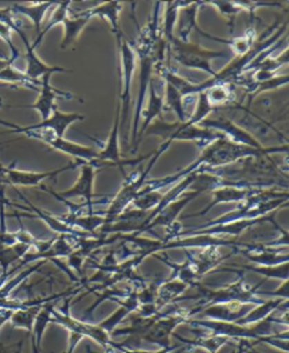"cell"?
Wrapping results in <instances>:
<instances>
[{
    "label": "cell",
    "mask_w": 289,
    "mask_h": 353,
    "mask_svg": "<svg viewBox=\"0 0 289 353\" xmlns=\"http://www.w3.org/2000/svg\"><path fill=\"white\" fill-rule=\"evenodd\" d=\"M278 152H288V146H274L270 147L268 150H258V149L250 148V147L242 146L237 143H232L221 137L219 139L215 140L214 143L201 149V154L196 161L191 163L188 168H183L182 171L177 172L173 175L156 179L152 182L156 190H161L165 186L172 185L173 183L179 182L189 174L193 172H207L214 168H224L227 165L235 164L237 161H244L249 159H260L264 156L278 154Z\"/></svg>",
    "instance_id": "1"
},
{
    "label": "cell",
    "mask_w": 289,
    "mask_h": 353,
    "mask_svg": "<svg viewBox=\"0 0 289 353\" xmlns=\"http://www.w3.org/2000/svg\"><path fill=\"white\" fill-rule=\"evenodd\" d=\"M143 136H157L163 141H190L193 143L200 149H203L215 140L221 138L223 134L217 131L206 129L200 125L181 123L177 121L173 123L164 122L161 119H156L152 122L150 127L147 128Z\"/></svg>",
    "instance_id": "2"
},
{
    "label": "cell",
    "mask_w": 289,
    "mask_h": 353,
    "mask_svg": "<svg viewBox=\"0 0 289 353\" xmlns=\"http://www.w3.org/2000/svg\"><path fill=\"white\" fill-rule=\"evenodd\" d=\"M171 143L170 141H163L162 145L152 154L150 163L145 170L140 171L139 173H132L130 176L126 177L123 185L113 198L108 209L103 212H99L106 218V225L112 223L113 220L118 217L119 214H121L123 211L127 210V208L132 203L134 199L137 198V195L145 185L147 176L152 171V168H154V165L156 164V161H159V157L170 148Z\"/></svg>",
    "instance_id": "3"
},
{
    "label": "cell",
    "mask_w": 289,
    "mask_h": 353,
    "mask_svg": "<svg viewBox=\"0 0 289 353\" xmlns=\"http://www.w3.org/2000/svg\"><path fill=\"white\" fill-rule=\"evenodd\" d=\"M168 50L173 58L186 68L196 69L207 72L210 77L216 74L212 67L215 59H223L230 54V50H208L199 44L192 42H183L179 40L177 35L168 42Z\"/></svg>",
    "instance_id": "4"
},
{
    "label": "cell",
    "mask_w": 289,
    "mask_h": 353,
    "mask_svg": "<svg viewBox=\"0 0 289 353\" xmlns=\"http://www.w3.org/2000/svg\"><path fill=\"white\" fill-rule=\"evenodd\" d=\"M267 280L260 282L255 287L246 285L244 279V273L239 272V280L224 285L218 289H208L207 287L199 285L197 288L199 289L201 301L200 304L203 308L209 305L221 304V303H230V301H239L243 304H252L257 306L263 303V299L257 294L260 285H263Z\"/></svg>",
    "instance_id": "5"
},
{
    "label": "cell",
    "mask_w": 289,
    "mask_h": 353,
    "mask_svg": "<svg viewBox=\"0 0 289 353\" xmlns=\"http://www.w3.org/2000/svg\"><path fill=\"white\" fill-rule=\"evenodd\" d=\"M70 299L72 296L66 298L65 306L61 310H52V321L51 323H56L58 325L63 326V329L68 332H74L81 335L83 338H90L94 342L104 349L106 352L112 353L113 350H123V345L121 343H115L111 339V335L106 333L99 324L84 322L79 319H74L70 315Z\"/></svg>",
    "instance_id": "6"
},
{
    "label": "cell",
    "mask_w": 289,
    "mask_h": 353,
    "mask_svg": "<svg viewBox=\"0 0 289 353\" xmlns=\"http://www.w3.org/2000/svg\"><path fill=\"white\" fill-rule=\"evenodd\" d=\"M202 310L203 307L198 305L191 310L173 306L171 310H163L161 317L154 323L150 331L143 335L141 341L155 344L159 349H170L172 347L171 339L177 326L189 322L191 316L199 314Z\"/></svg>",
    "instance_id": "7"
},
{
    "label": "cell",
    "mask_w": 289,
    "mask_h": 353,
    "mask_svg": "<svg viewBox=\"0 0 289 353\" xmlns=\"http://www.w3.org/2000/svg\"><path fill=\"white\" fill-rule=\"evenodd\" d=\"M119 54L121 62V93H120V134L125 138L126 127H127L128 117L130 111L131 87L134 81V70H136V52L134 48L125 39V35H119Z\"/></svg>",
    "instance_id": "8"
},
{
    "label": "cell",
    "mask_w": 289,
    "mask_h": 353,
    "mask_svg": "<svg viewBox=\"0 0 289 353\" xmlns=\"http://www.w3.org/2000/svg\"><path fill=\"white\" fill-rule=\"evenodd\" d=\"M119 139H120V105L118 104L111 132H110L104 146L97 152V164L100 168L102 165H106V166H115V168H122L125 165L139 164L145 159L152 157V154H154V152H152L150 154L141 156L139 159H125L122 157L121 152H120Z\"/></svg>",
    "instance_id": "9"
},
{
    "label": "cell",
    "mask_w": 289,
    "mask_h": 353,
    "mask_svg": "<svg viewBox=\"0 0 289 353\" xmlns=\"http://www.w3.org/2000/svg\"><path fill=\"white\" fill-rule=\"evenodd\" d=\"M262 188H255L246 182H230V181L225 180V185L212 190V201L208 205H206L199 212L187 214L183 218L186 219V218L205 216L212 210V208L221 205V203H234V202L241 203V202L246 201V199H249L252 195L260 192Z\"/></svg>",
    "instance_id": "10"
},
{
    "label": "cell",
    "mask_w": 289,
    "mask_h": 353,
    "mask_svg": "<svg viewBox=\"0 0 289 353\" xmlns=\"http://www.w3.org/2000/svg\"><path fill=\"white\" fill-rule=\"evenodd\" d=\"M200 127L217 131L219 134L230 140L232 143L250 147V148L258 149V150H268L270 147H264L253 134H250L244 128L239 127V124L232 121L226 117L219 115L217 118H207L200 122Z\"/></svg>",
    "instance_id": "11"
},
{
    "label": "cell",
    "mask_w": 289,
    "mask_h": 353,
    "mask_svg": "<svg viewBox=\"0 0 289 353\" xmlns=\"http://www.w3.org/2000/svg\"><path fill=\"white\" fill-rule=\"evenodd\" d=\"M81 173L78 176L75 184L70 189L66 190L63 192L57 193L60 198L68 199L83 198L85 200V205L88 207V214H93V205L97 203H103L104 201H94L93 199L97 196L94 193V183L97 176L99 165L97 163H83L79 166Z\"/></svg>",
    "instance_id": "12"
},
{
    "label": "cell",
    "mask_w": 289,
    "mask_h": 353,
    "mask_svg": "<svg viewBox=\"0 0 289 353\" xmlns=\"http://www.w3.org/2000/svg\"><path fill=\"white\" fill-rule=\"evenodd\" d=\"M83 164L81 161L66 165L63 168H58L50 172H28L16 170L15 165L10 168H3V183L13 186H41V183L47 179H54L63 172L70 171L79 168Z\"/></svg>",
    "instance_id": "13"
},
{
    "label": "cell",
    "mask_w": 289,
    "mask_h": 353,
    "mask_svg": "<svg viewBox=\"0 0 289 353\" xmlns=\"http://www.w3.org/2000/svg\"><path fill=\"white\" fill-rule=\"evenodd\" d=\"M276 212L277 211H275L272 214H268L266 217L258 218V219L239 220V221H233V223H221V225L205 227V228H196V230H188V232H181L177 239L192 235H208L215 236V237L226 235L239 237L242 232L250 230L251 227L255 226L258 223H267V221L274 223L276 221L275 220Z\"/></svg>",
    "instance_id": "14"
},
{
    "label": "cell",
    "mask_w": 289,
    "mask_h": 353,
    "mask_svg": "<svg viewBox=\"0 0 289 353\" xmlns=\"http://www.w3.org/2000/svg\"><path fill=\"white\" fill-rule=\"evenodd\" d=\"M51 76L52 74H47L41 78L40 94L35 103L31 105H19V108L37 110L40 113L42 120H47L52 114L53 110L57 108L56 101L58 97H63L66 99H74V95L68 92L58 90L52 87L50 83Z\"/></svg>",
    "instance_id": "15"
},
{
    "label": "cell",
    "mask_w": 289,
    "mask_h": 353,
    "mask_svg": "<svg viewBox=\"0 0 289 353\" xmlns=\"http://www.w3.org/2000/svg\"><path fill=\"white\" fill-rule=\"evenodd\" d=\"M202 193L203 192L200 190H191V191L184 192L177 200L166 205L163 210L159 211V214H156L155 218L143 228L141 232H150L156 227L168 228V227L171 226L175 221H177V218L180 216L181 212L183 211L184 208L187 207L190 202H192Z\"/></svg>",
    "instance_id": "16"
},
{
    "label": "cell",
    "mask_w": 289,
    "mask_h": 353,
    "mask_svg": "<svg viewBox=\"0 0 289 353\" xmlns=\"http://www.w3.org/2000/svg\"><path fill=\"white\" fill-rule=\"evenodd\" d=\"M255 307L252 304H243L239 301L221 303V304L209 305L200 312L202 317L212 321L221 322L237 323V321L246 316L250 310Z\"/></svg>",
    "instance_id": "17"
},
{
    "label": "cell",
    "mask_w": 289,
    "mask_h": 353,
    "mask_svg": "<svg viewBox=\"0 0 289 353\" xmlns=\"http://www.w3.org/2000/svg\"><path fill=\"white\" fill-rule=\"evenodd\" d=\"M187 254L188 260L192 264L193 269L196 271L198 278L205 276L207 273L212 272L215 268H217L223 261L237 253V250L233 248V252L228 255H221L219 252V248L217 246H209V248H202L199 254H190L188 250H184Z\"/></svg>",
    "instance_id": "18"
},
{
    "label": "cell",
    "mask_w": 289,
    "mask_h": 353,
    "mask_svg": "<svg viewBox=\"0 0 289 353\" xmlns=\"http://www.w3.org/2000/svg\"><path fill=\"white\" fill-rule=\"evenodd\" d=\"M84 119V115L79 113H63L56 108L47 120H42L39 123L22 128L26 130H51L57 137L63 138L66 131L72 123L83 121Z\"/></svg>",
    "instance_id": "19"
},
{
    "label": "cell",
    "mask_w": 289,
    "mask_h": 353,
    "mask_svg": "<svg viewBox=\"0 0 289 353\" xmlns=\"http://www.w3.org/2000/svg\"><path fill=\"white\" fill-rule=\"evenodd\" d=\"M148 93H150V97H148L146 109H143L141 114H140V120L143 119V123H141V127L139 128V132H138L137 143H136V149L137 150L140 141L143 140V134L147 130V128L150 127L154 120L161 118L163 109H164V95L157 92L154 78L150 79Z\"/></svg>",
    "instance_id": "20"
},
{
    "label": "cell",
    "mask_w": 289,
    "mask_h": 353,
    "mask_svg": "<svg viewBox=\"0 0 289 353\" xmlns=\"http://www.w3.org/2000/svg\"><path fill=\"white\" fill-rule=\"evenodd\" d=\"M16 192L19 195V198L22 199L23 201L26 202V205H28V210L34 212L33 217L40 218L52 232H57L59 235L75 236V237H79V239H83V237H97V236L90 235V234H86V232L75 230V228L66 225L59 218L54 217V216L49 214L47 211L41 210L40 208L35 207L28 199L26 198V195H23L22 193L19 192V190H16Z\"/></svg>",
    "instance_id": "21"
},
{
    "label": "cell",
    "mask_w": 289,
    "mask_h": 353,
    "mask_svg": "<svg viewBox=\"0 0 289 353\" xmlns=\"http://www.w3.org/2000/svg\"><path fill=\"white\" fill-rule=\"evenodd\" d=\"M111 301L119 303L120 307H119L118 310H114L109 317H106L104 321L99 323V325H100L106 333H109L110 335L118 327L119 324H120L129 314L134 313V312L138 310V307H139L137 292H131L130 294L126 296L125 298H122V299L112 298Z\"/></svg>",
    "instance_id": "22"
},
{
    "label": "cell",
    "mask_w": 289,
    "mask_h": 353,
    "mask_svg": "<svg viewBox=\"0 0 289 353\" xmlns=\"http://www.w3.org/2000/svg\"><path fill=\"white\" fill-rule=\"evenodd\" d=\"M23 43L26 48V74L32 81H39L40 78L43 77L44 74H56V72H67L69 70L58 67V65H49L46 62L39 58L38 54L35 53L34 48L32 47L28 37L23 39Z\"/></svg>",
    "instance_id": "23"
},
{
    "label": "cell",
    "mask_w": 289,
    "mask_h": 353,
    "mask_svg": "<svg viewBox=\"0 0 289 353\" xmlns=\"http://www.w3.org/2000/svg\"><path fill=\"white\" fill-rule=\"evenodd\" d=\"M202 3H190L184 1L177 12V39L183 42H189L190 34L193 30L198 31L199 26L197 24V15Z\"/></svg>",
    "instance_id": "24"
},
{
    "label": "cell",
    "mask_w": 289,
    "mask_h": 353,
    "mask_svg": "<svg viewBox=\"0 0 289 353\" xmlns=\"http://www.w3.org/2000/svg\"><path fill=\"white\" fill-rule=\"evenodd\" d=\"M123 3L120 1H109V3H103L97 6L90 8V10L81 12L83 15L88 16V19L92 17H100V19L108 21L111 25L112 32L114 33L115 37L123 34L120 28V23H119V17H120V12H121Z\"/></svg>",
    "instance_id": "25"
},
{
    "label": "cell",
    "mask_w": 289,
    "mask_h": 353,
    "mask_svg": "<svg viewBox=\"0 0 289 353\" xmlns=\"http://www.w3.org/2000/svg\"><path fill=\"white\" fill-rule=\"evenodd\" d=\"M173 336L177 338L179 341L186 344L184 345L186 351H189L190 349H202L209 353H217L221 347L232 342L230 339L212 334L198 335L195 339H187L175 333Z\"/></svg>",
    "instance_id": "26"
},
{
    "label": "cell",
    "mask_w": 289,
    "mask_h": 353,
    "mask_svg": "<svg viewBox=\"0 0 289 353\" xmlns=\"http://www.w3.org/2000/svg\"><path fill=\"white\" fill-rule=\"evenodd\" d=\"M189 288L183 282L177 279H166L159 285L156 292L155 304L157 310H164L165 307L179 301L181 294Z\"/></svg>",
    "instance_id": "27"
},
{
    "label": "cell",
    "mask_w": 289,
    "mask_h": 353,
    "mask_svg": "<svg viewBox=\"0 0 289 353\" xmlns=\"http://www.w3.org/2000/svg\"><path fill=\"white\" fill-rule=\"evenodd\" d=\"M58 301H49L44 304L35 319L34 325L32 330V353H41V345L43 340L44 332L52 321V310L56 308Z\"/></svg>",
    "instance_id": "28"
},
{
    "label": "cell",
    "mask_w": 289,
    "mask_h": 353,
    "mask_svg": "<svg viewBox=\"0 0 289 353\" xmlns=\"http://www.w3.org/2000/svg\"><path fill=\"white\" fill-rule=\"evenodd\" d=\"M152 256L166 264L168 267L171 268L172 274L168 279H177L179 281L183 282L188 287H198L200 285L199 278L197 276L196 271L193 269L192 264L189 260L184 261L183 263H175L168 260V256H161V255L152 254Z\"/></svg>",
    "instance_id": "29"
},
{
    "label": "cell",
    "mask_w": 289,
    "mask_h": 353,
    "mask_svg": "<svg viewBox=\"0 0 289 353\" xmlns=\"http://www.w3.org/2000/svg\"><path fill=\"white\" fill-rule=\"evenodd\" d=\"M285 301H287L281 299V298L263 301L262 304L253 307L249 313L246 314V316L242 317L237 323L239 325H255L257 323L262 322V321L270 316L271 314L276 312Z\"/></svg>",
    "instance_id": "30"
},
{
    "label": "cell",
    "mask_w": 289,
    "mask_h": 353,
    "mask_svg": "<svg viewBox=\"0 0 289 353\" xmlns=\"http://www.w3.org/2000/svg\"><path fill=\"white\" fill-rule=\"evenodd\" d=\"M57 3L47 1V3H33V5H21L15 3L12 6L15 14H22L31 19V22L34 25L35 31L40 34L41 25L43 22L44 15L50 7L56 6Z\"/></svg>",
    "instance_id": "31"
},
{
    "label": "cell",
    "mask_w": 289,
    "mask_h": 353,
    "mask_svg": "<svg viewBox=\"0 0 289 353\" xmlns=\"http://www.w3.org/2000/svg\"><path fill=\"white\" fill-rule=\"evenodd\" d=\"M90 19L88 16L83 15L81 12H77L76 15H68L66 17L63 22L65 34H63V42H61V49H66L70 44L74 43V41L79 37L81 31L90 22Z\"/></svg>",
    "instance_id": "32"
},
{
    "label": "cell",
    "mask_w": 289,
    "mask_h": 353,
    "mask_svg": "<svg viewBox=\"0 0 289 353\" xmlns=\"http://www.w3.org/2000/svg\"><path fill=\"white\" fill-rule=\"evenodd\" d=\"M42 306L43 305H34L14 310L10 319V325L13 326L14 329L26 330L28 335H31L35 319L38 316Z\"/></svg>",
    "instance_id": "33"
},
{
    "label": "cell",
    "mask_w": 289,
    "mask_h": 353,
    "mask_svg": "<svg viewBox=\"0 0 289 353\" xmlns=\"http://www.w3.org/2000/svg\"><path fill=\"white\" fill-rule=\"evenodd\" d=\"M31 248L30 245L22 244V243H17V244L12 245V246L0 244V267L3 269L1 274H7L10 271V268L12 267V264L15 263L16 261L22 260L23 256Z\"/></svg>",
    "instance_id": "34"
},
{
    "label": "cell",
    "mask_w": 289,
    "mask_h": 353,
    "mask_svg": "<svg viewBox=\"0 0 289 353\" xmlns=\"http://www.w3.org/2000/svg\"><path fill=\"white\" fill-rule=\"evenodd\" d=\"M210 105L216 109L234 102L235 95L230 84H215L205 90Z\"/></svg>",
    "instance_id": "35"
},
{
    "label": "cell",
    "mask_w": 289,
    "mask_h": 353,
    "mask_svg": "<svg viewBox=\"0 0 289 353\" xmlns=\"http://www.w3.org/2000/svg\"><path fill=\"white\" fill-rule=\"evenodd\" d=\"M15 62H10L5 68L0 70V81H6V83H15V84H23L24 86L37 90L40 86L41 81H32L31 78L26 76V72H21L15 68L14 65Z\"/></svg>",
    "instance_id": "36"
},
{
    "label": "cell",
    "mask_w": 289,
    "mask_h": 353,
    "mask_svg": "<svg viewBox=\"0 0 289 353\" xmlns=\"http://www.w3.org/2000/svg\"><path fill=\"white\" fill-rule=\"evenodd\" d=\"M289 76L288 74H276L274 77L268 79V81H262V83H252L248 86L249 90V104H251L252 101L255 97H258L259 94L264 93L268 90H278L280 87L286 86L288 84Z\"/></svg>",
    "instance_id": "37"
},
{
    "label": "cell",
    "mask_w": 289,
    "mask_h": 353,
    "mask_svg": "<svg viewBox=\"0 0 289 353\" xmlns=\"http://www.w3.org/2000/svg\"><path fill=\"white\" fill-rule=\"evenodd\" d=\"M165 84V101L168 108L175 112L177 115V121L184 123L187 121V110L184 108V99L175 87L171 85Z\"/></svg>",
    "instance_id": "38"
},
{
    "label": "cell",
    "mask_w": 289,
    "mask_h": 353,
    "mask_svg": "<svg viewBox=\"0 0 289 353\" xmlns=\"http://www.w3.org/2000/svg\"><path fill=\"white\" fill-rule=\"evenodd\" d=\"M243 271H251L258 273L267 279H278L280 281H286L289 278V262L287 263L274 265V267H262V265H241Z\"/></svg>",
    "instance_id": "39"
},
{
    "label": "cell",
    "mask_w": 289,
    "mask_h": 353,
    "mask_svg": "<svg viewBox=\"0 0 289 353\" xmlns=\"http://www.w3.org/2000/svg\"><path fill=\"white\" fill-rule=\"evenodd\" d=\"M46 262L47 261H39V262L33 264V265L26 268L22 272H19L17 276L5 282L3 287L0 288V299H7V298L10 297V294H12L14 289L17 288L23 281H26L28 276H32L33 273L38 272L39 270L46 264Z\"/></svg>",
    "instance_id": "40"
},
{
    "label": "cell",
    "mask_w": 289,
    "mask_h": 353,
    "mask_svg": "<svg viewBox=\"0 0 289 353\" xmlns=\"http://www.w3.org/2000/svg\"><path fill=\"white\" fill-rule=\"evenodd\" d=\"M70 6H72V1H63V3H56V10H54L52 15H51L49 22L46 25V28L40 32V34L37 37L34 43L32 44V47L35 49L42 42L44 35L47 34L51 28H54L57 25L63 24L66 17L69 15V7Z\"/></svg>",
    "instance_id": "41"
},
{
    "label": "cell",
    "mask_w": 289,
    "mask_h": 353,
    "mask_svg": "<svg viewBox=\"0 0 289 353\" xmlns=\"http://www.w3.org/2000/svg\"><path fill=\"white\" fill-rule=\"evenodd\" d=\"M214 111L215 109L210 105L205 92H202V93L198 94V99H197L195 110H193L192 114L188 118L186 123L199 125L200 122L208 118L209 115L212 114Z\"/></svg>",
    "instance_id": "42"
},
{
    "label": "cell",
    "mask_w": 289,
    "mask_h": 353,
    "mask_svg": "<svg viewBox=\"0 0 289 353\" xmlns=\"http://www.w3.org/2000/svg\"><path fill=\"white\" fill-rule=\"evenodd\" d=\"M209 6H212L218 10L219 14L228 19V25H230V33H233L234 24H235V19L239 15V12H242V7L239 6L237 1H210Z\"/></svg>",
    "instance_id": "43"
},
{
    "label": "cell",
    "mask_w": 289,
    "mask_h": 353,
    "mask_svg": "<svg viewBox=\"0 0 289 353\" xmlns=\"http://www.w3.org/2000/svg\"><path fill=\"white\" fill-rule=\"evenodd\" d=\"M163 194L159 191H150V192H139L137 198L134 199L131 205L136 209L141 211H152L159 205L162 200Z\"/></svg>",
    "instance_id": "44"
},
{
    "label": "cell",
    "mask_w": 289,
    "mask_h": 353,
    "mask_svg": "<svg viewBox=\"0 0 289 353\" xmlns=\"http://www.w3.org/2000/svg\"><path fill=\"white\" fill-rule=\"evenodd\" d=\"M15 12H14L12 7H6V8H0V23L1 24L10 26L12 31H15L19 35L21 39L26 37V33L23 32L22 23L19 22V19L15 17Z\"/></svg>",
    "instance_id": "45"
},
{
    "label": "cell",
    "mask_w": 289,
    "mask_h": 353,
    "mask_svg": "<svg viewBox=\"0 0 289 353\" xmlns=\"http://www.w3.org/2000/svg\"><path fill=\"white\" fill-rule=\"evenodd\" d=\"M10 33H12V30H10V26L0 23V37H1V39L5 41V43L10 47V57H14L16 59H19V51L17 50V48L14 46L13 39H12V34H10Z\"/></svg>",
    "instance_id": "46"
},
{
    "label": "cell",
    "mask_w": 289,
    "mask_h": 353,
    "mask_svg": "<svg viewBox=\"0 0 289 353\" xmlns=\"http://www.w3.org/2000/svg\"><path fill=\"white\" fill-rule=\"evenodd\" d=\"M257 294H266V296H275L276 298H281L285 301L289 299V281H283V285H279L274 292H257Z\"/></svg>",
    "instance_id": "47"
},
{
    "label": "cell",
    "mask_w": 289,
    "mask_h": 353,
    "mask_svg": "<svg viewBox=\"0 0 289 353\" xmlns=\"http://www.w3.org/2000/svg\"><path fill=\"white\" fill-rule=\"evenodd\" d=\"M17 237L16 232H0V244L6 245V246H12V245L17 244Z\"/></svg>",
    "instance_id": "48"
},
{
    "label": "cell",
    "mask_w": 289,
    "mask_h": 353,
    "mask_svg": "<svg viewBox=\"0 0 289 353\" xmlns=\"http://www.w3.org/2000/svg\"><path fill=\"white\" fill-rule=\"evenodd\" d=\"M14 310H0V329L3 327L7 322H10V316Z\"/></svg>",
    "instance_id": "49"
},
{
    "label": "cell",
    "mask_w": 289,
    "mask_h": 353,
    "mask_svg": "<svg viewBox=\"0 0 289 353\" xmlns=\"http://www.w3.org/2000/svg\"><path fill=\"white\" fill-rule=\"evenodd\" d=\"M252 347H253V345L250 343V341H246V340H241V341H239V347H237V353L248 352V350L251 349Z\"/></svg>",
    "instance_id": "50"
},
{
    "label": "cell",
    "mask_w": 289,
    "mask_h": 353,
    "mask_svg": "<svg viewBox=\"0 0 289 353\" xmlns=\"http://www.w3.org/2000/svg\"><path fill=\"white\" fill-rule=\"evenodd\" d=\"M0 59H7L5 57L3 56V53L0 52Z\"/></svg>",
    "instance_id": "51"
},
{
    "label": "cell",
    "mask_w": 289,
    "mask_h": 353,
    "mask_svg": "<svg viewBox=\"0 0 289 353\" xmlns=\"http://www.w3.org/2000/svg\"><path fill=\"white\" fill-rule=\"evenodd\" d=\"M0 106H3V99H0Z\"/></svg>",
    "instance_id": "52"
}]
</instances>
